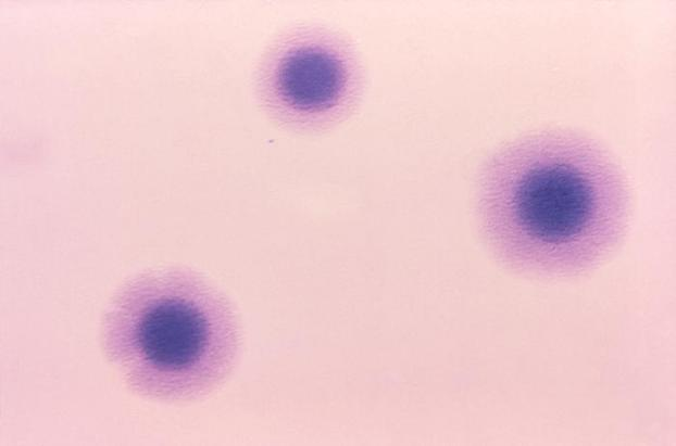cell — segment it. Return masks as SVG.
I'll use <instances>...</instances> for the list:
<instances>
[{
    "instance_id": "6da1fadb",
    "label": "cell",
    "mask_w": 676,
    "mask_h": 446,
    "mask_svg": "<svg viewBox=\"0 0 676 446\" xmlns=\"http://www.w3.org/2000/svg\"><path fill=\"white\" fill-rule=\"evenodd\" d=\"M477 219L493 255L543 279L588 272L622 243L631 192L616 157L587 133L553 128L505 142L483 164Z\"/></svg>"
},
{
    "instance_id": "7a4b0ae2",
    "label": "cell",
    "mask_w": 676,
    "mask_h": 446,
    "mask_svg": "<svg viewBox=\"0 0 676 446\" xmlns=\"http://www.w3.org/2000/svg\"><path fill=\"white\" fill-rule=\"evenodd\" d=\"M104 355L135 393L184 402L211 392L234 360L233 310L212 284L185 268H159L127 280L101 321Z\"/></svg>"
},
{
    "instance_id": "3957f363",
    "label": "cell",
    "mask_w": 676,
    "mask_h": 446,
    "mask_svg": "<svg viewBox=\"0 0 676 446\" xmlns=\"http://www.w3.org/2000/svg\"><path fill=\"white\" fill-rule=\"evenodd\" d=\"M276 80L280 97L290 107L311 113L325 111L338 101L346 73L333 53L304 47L290 52L280 62Z\"/></svg>"
}]
</instances>
